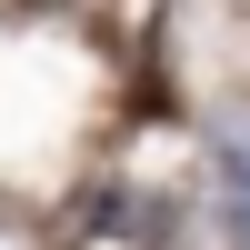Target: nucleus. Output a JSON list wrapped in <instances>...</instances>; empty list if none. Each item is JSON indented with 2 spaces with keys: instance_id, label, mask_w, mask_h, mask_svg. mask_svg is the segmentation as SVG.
Masks as SVG:
<instances>
[{
  "instance_id": "obj_1",
  "label": "nucleus",
  "mask_w": 250,
  "mask_h": 250,
  "mask_svg": "<svg viewBox=\"0 0 250 250\" xmlns=\"http://www.w3.org/2000/svg\"><path fill=\"white\" fill-rule=\"evenodd\" d=\"M220 210H230V240L250 250V160H230V200H220Z\"/></svg>"
}]
</instances>
